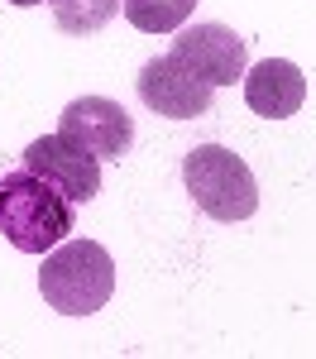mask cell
<instances>
[{
  "mask_svg": "<svg viewBox=\"0 0 316 359\" xmlns=\"http://www.w3.org/2000/svg\"><path fill=\"white\" fill-rule=\"evenodd\" d=\"M77 225V206L29 168L0 177V235L20 254H48Z\"/></svg>",
  "mask_w": 316,
  "mask_h": 359,
  "instance_id": "6da1fadb",
  "label": "cell"
},
{
  "mask_svg": "<svg viewBox=\"0 0 316 359\" xmlns=\"http://www.w3.org/2000/svg\"><path fill=\"white\" fill-rule=\"evenodd\" d=\"M39 292L62 316H91L115 292V259L96 240H67V245L43 254Z\"/></svg>",
  "mask_w": 316,
  "mask_h": 359,
  "instance_id": "7a4b0ae2",
  "label": "cell"
},
{
  "mask_svg": "<svg viewBox=\"0 0 316 359\" xmlns=\"http://www.w3.org/2000/svg\"><path fill=\"white\" fill-rule=\"evenodd\" d=\"M182 187L197 201V211H206L211 221H221V225L249 221L259 211V182H254V172H249V163L235 149H221V144L187 149V158H182Z\"/></svg>",
  "mask_w": 316,
  "mask_h": 359,
  "instance_id": "3957f363",
  "label": "cell"
},
{
  "mask_svg": "<svg viewBox=\"0 0 316 359\" xmlns=\"http://www.w3.org/2000/svg\"><path fill=\"white\" fill-rule=\"evenodd\" d=\"M172 62H182L192 77H201L206 86H235L249 67V48L230 25H182L172 34Z\"/></svg>",
  "mask_w": 316,
  "mask_h": 359,
  "instance_id": "277c9868",
  "label": "cell"
},
{
  "mask_svg": "<svg viewBox=\"0 0 316 359\" xmlns=\"http://www.w3.org/2000/svg\"><path fill=\"white\" fill-rule=\"evenodd\" d=\"M20 158H25V168L34 177L53 182L72 206H86L91 196L101 192V158L67 135H39Z\"/></svg>",
  "mask_w": 316,
  "mask_h": 359,
  "instance_id": "5b68a950",
  "label": "cell"
},
{
  "mask_svg": "<svg viewBox=\"0 0 316 359\" xmlns=\"http://www.w3.org/2000/svg\"><path fill=\"white\" fill-rule=\"evenodd\" d=\"M57 135L77 139L96 158H125L135 144V115L111 96H77L57 115Z\"/></svg>",
  "mask_w": 316,
  "mask_h": 359,
  "instance_id": "8992f818",
  "label": "cell"
},
{
  "mask_svg": "<svg viewBox=\"0 0 316 359\" xmlns=\"http://www.w3.org/2000/svg\"><path fill=\"white\" fill-rule=\"evenodd\" d=\"M135 91H139L144 106L153 115H163V120H197V115L211 111V91H216V86H206L201 77H192L182 62H172V57L163 53V57H149L139 67Z\"/></svg>",
  "mask_w": 316,
  "mask_h": 359,
  "instance_id": "52a82bcc",
  "label": "cell"
},
{
  "mask_svg": "<svg viewBox=\"0 0 316 359\" xmlns=\"http://www.w3.org/2000/svg\"><path fill=\"white\" fill-rule=\"evenodd\" d=\"M245 101L263 120H287L307 101V77L287 57H263L254 67H245Z\"/></svg>",
  "mask_w": 316,
  "mask_h": 359,
  "instance_id": "ba28073f",
  "label": "cell"
},
{
  "mask_svg": "<svg viewBox=\"0 0 316 359\" xmlns=\"http://www.w3.org/2000/svg\"><path fill=\"white\" fill-rule=\"evenodd\" d=\"M120 10L139 34H177L192 20L197 0H120Z\"/></svg>",
  "mask_w": 316,
  "mask_h": 359,
  "instance_id": "9c48e42d",
  "label": "cell"
},
{
  "mask_svg": "<svg viewBox=\"0 0 316 359\" xmlns=\"http://www.w3.org/2000/svg\"><path fill=\"white\" fill-rule=\"evenodd\" d=\"M115 15H120V0H53V25L77 39L106 29Z\"/></svg>",
  "mask_w": 316,
  "mask_h": 359,
  "instance_id": "30bf717a",
  "label": "cell"
},
{
  "mask_svg": "<svg viewBox=\"0 0 316 359\" xmlns=\"http://www.w3.org/2000/svg\"><path fill=\"white\" fill-rule=\"evenodd\" d=\"M10 5H25L29 10V5H43V0H10ZM48 5H53V0H48Z\"/></svg>",
  "mask_w": 316,
  "mask_h": 359,
  "instance_id": "8fae6325",
  "label": "cell"
}]
</instances>
